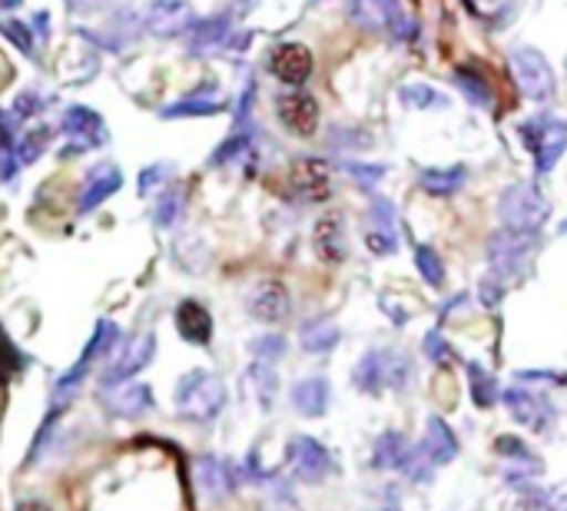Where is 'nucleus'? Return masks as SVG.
I'll return each instance as SVG.
<instances>
[{
  "label": "nucleus",
  "mask_w": 567,
  "mask_h": 511,
  "mask_svg": "<svg viewBox=\"0 0 567 511\" xmlns=\"http://www.w3.org/2000/svg\"><path fill=\"white\" fill-rule=\"evenodd\" d=\"M143 489V452L120 459L93 486V511H186L179 469L166 472L150 492Z\"/></svg>",
  "instance_id": "1"
},
{
  "label": "nucleus",
  "mask_w": 567,
  "mask_h": 511,
  "mask_svg": "<svg viewBox=\"0 0 567 511\" xmlns=\"http://www.w3.org/2000/svg\"><path fill=\"white\" fill-rule=\"evenodd\" d=\"M412 356L402 349H369L355 369H352V386L365 396H382V392H402L412 382Z\"/></svg>",
  "instance_id": "2"
},
{
  "label": "nucleus",
  "mask_w": 567,
  "mask_h": 511,
  "mask_svg": "<svg viewBox=\"0 0 567 511\" xmlns=\"http://www.w3.org/2000/svg\"><path fill=\"white\" fill-rule=\"evenodd\" d=\"M548 216H551V203H548V196L535 183H512V186H505V193L498 200V219H502L505 229L542 233Z\"/></svg>",
  "instance_id": "3"
},
{
  "label": "nucleus",
  "mask_w": 567,
  "mask_h": 511,
  "mask_svg": "<svg viewBox=\"0 0 567 511\" xmlns=\"http://www.w3.org/2000/svg\"><path fill=\"white\" fill-rule=\"evenodd\" d=\"M226 406V389L219 382V376L206 372V369H193L179 379L176 386V409L183 419L193 422H209L223 412Z\"/></svg>",
  "instance_id": "4"
},
{
  "label": "nucleus",
  "mask_w": 567,
  "mask_h": 511,
  "mask_svg": "<svg viewBox=\"0 0 567 511\" xmlns=\"http://www.w3.org/2000/svg\"><path fill=\"white\" fill-rule=\"evenodd\" d=\"M538 249V233H515V229H495L488 246H485V259L492 266V276H498L502 283L508 279H518L532 256Z\"/></svg>",
  "instance_id": "5"
},
{
  "label": "nucleus",
  "mask_w": 567,
  "mask_h": 511,
  "mask_svg": "<svg viewBox=\"0 0 567 511\" xmlns=\"http://www.w3.org/2000/svg\"><path fill=\"white\" fill-rule=\"evenodd\" d=\"M508 70H512V80H515V86L522 90L525 100L548 103L555 96V90H558V80H555V70H551L548 57L542 50H535V47L512 50Z\"/></svg>",
  "instance_id": "6"
},
{
  "label": "nucleus",
  "mask_w": 567,
  "mask_h": 511,
  "mask_svg": "<svg viewBox=\"0 0 567 511\" xmlns=\"http://www.w3.org/2000/svg\"><path fill=\"white\" fill-rule=\"evenodd\" d=\"M522 140L535 156V173L548 176L567 150V123L555 116H532L522 123Z\"/></svg>",
  "instance_id": "7"
},
{
  "label": "nucleus",
  "mask_w": 567,
  "mask_h": 511,
  "mask_svg": "<svg viewBox=\"0 0 567 511\" xmlns=\"http://www.w3.org/2000/svg\"><path fill=\"white\" fill-rule=\"evenodd\" d=\"M286 462H289L292 476L302 482H322L336 469L332 452L312 436H296L286 449Z\"/></svg>",
  "instance_id": "8"
},
{
  "label": "nucleus",
  "mask_w": 567,
  "mask_h": 511,
  "mask_svg": "<svg viewBox=\"0 0 567 511\" xmlns=\"http://www.w3.org/2000/svg\"><path fill=\"white\" fill-rule=\"evenodd\" d=\"M113 339H116V326H113V323H100V326H96V336H93V339H90V346L83 349L80 362H76L66 376H60V382L53 386V409H56V412L73 399V392L80 389V382H83L86 369L93 366V359H96L100 352H106V349L113 346Z\"/></svg>",
  "instance_id": "9"
},
{
  "label": "nucleus",
  "mask_w": 567,
  "mask_h": 511,
  "mask_svg": "<svg viewBox=\"0 0 567 511\" xmlns=\"http://www.w3.org/2000/svg\"><path fill=\"white\" fill-rule=\"evenodd\" d=\"M502 399H505V406H508V412H512V419H515L518 426L535 429V432H548V429H551V422H555V406H551L545 396H538V392H532V389H525V386H512V389L502 392Z\"/></svg>",
  "instance_id": "10"
},
{
  "label": "nucleus",
  "mask_w": 567,
  "mask_h": 511,
  "mask_svg": "<svg viewBox=\"0 0 567 511\" xmlns=\"http://www.w3.org/2000/svg\"><path fill=\"white\" fill-rule=\"evenodd\" d=\"M276 113H279V123L296 136H312L319 130V103L306 90L279 93L276 96Z\"/></svg>",
  "instance_id": "11"
},
{
  "label": "nucleus",
  "mask_w": 567,
  "mask_h": 511,
  "mask_svg": "<svg viewBox=\"0 0 567 511\" xmlns=\"http://www.w3.org/2000/svg\"><path fill=\"white\" fill-rule=\"evenodd\" d=\"M415 452H419V459L429 469H442V466L455 462V456H458V436L452 432V426L442 416H432L425 422V439H422V446Z\"/></svg>",
  "instance_id": "12"
},
{
  "label": "nucleus",
  "mask_w": 567,
  "mask_h": 511,
  "mask_svg": "<svg viewBox=\"0 0 567 511\" xmlns=\"http://www.w3.org/2000/svg\"><path fill=\"white\" fill-rule=\"evenodd\" d=\"M289 180H292L296 196L306 200V203H322L332 193V170H329L326 160H312V156L309 160H296Z\"/></svg>",
  "instance_id": "13"
},
{
  "label": "nucleus",
  "mask_w": 567,
  "mask_h": 511,
  "mask_svg": "<svg viewBox=\"0 0 567 511\" xmlns=\"http://www.w3.org/2000/svg\"><path fill=\"white\" fill-rule=\"evenodd\" d=\"M269 70L272 76H279L289 86H299L312 76V53L306 43H279L269 57Z\"/></svg>",
  "instance_id": "14"
},
{
  "label": "nucleus",
  "mask_w": 567,
  "mask_h": 511,
  "mask_svg": "<svg viewBox=\"0 0 567 511\" xmlns=\"http://www.w3.org/2000/svg\"><path fill=\"white\" fill-rule=\"evenodd\" d=\"M249 313H252L259 323H286L289 313H292V299H289V293H286L282 283L266 279V283H259V286L249 293Z\"/></svg>",
  "instance_id": "15"
},
{
  "label": "nucleus",
  "mask_w": 567,
  "mask_h": 511,
  "mask_svg": "<svg viewBox=\"0 0 567 511\" xmlns=\"http://www.w3.org/2000/svg\"><path fill=\"white\" fill-rule=\"evenodd\" d=\"M153 352H156V339H153L150 333H143V336L130 339V343H126V349L116 356V362L106 369V386H116V382H123V379L136 376L143 366H150Z\"/></svg>",
  "instance_id": "16"
},
{
  "label": "nucleus",
  "mask_w": 567,
  "mask_h": 511,
  "mask_svg": "<svg viewBox=\"0 0 567 511\" xmlns=\"http://www.w3.org/2000/svg\"><path fill=\"white\" fill-rule=\"evenodd\" d=\"M189 23H193V10H189V3H179V0H156L146 10V27L156 37H176Z\"/></svg>",
  "instance_id": "17"
},
{
  "label": "nucleus",
  "mask_w": 567,
  "mask_h": 511,
  "mask_svg": "<svg viewBox=\"0 0 567 511\" xmlns=\"http://www.w3.org/2000/svg\"><path fill=\"white\" fill-rule=\"evenodd\" d=\"M292 409L306 419H322L326 409H329V399H332V386L322 379V376H312V379H299L292 386Z\"/></svg>",
  "instance_id": "18"
},
{
  "label": "nucleus",
  "mask_w": 567,
  "mask_h": 511,
  "mask_svg": "<svg viewBox=\"0 0 567 511\" xmlns=\"http://www.w3.org/2000/svg\"><path fill=\"white\" fill-rule=\"evenodd\" d=\"M312 243H316V253H319L326 263H342V259H346V253H349L342 216H339V213H329V216H322V219L316 223Z\"/></svg>",
  "instance_id": "19"
},
{
  "label": "nucleus",
  "mask_w": 567,
  "mask_h": 511,
  "mask_svg": "<svg viewBox=\"0 0 567 511\" xmlns=\"http://www.w3.org/2000/svg\"><path fill=\"white\" fill-rule=\"evenodd\" d=\"M176 329L186 343H196V346H206L213 339V316L206 313L203 303L196 299H186L179 303L176 309Z\"/></svg>",
  "instance_id": "20"
},
{
  "label": "nucleus",
  "mask_w": 567,
  "mask_h": 511,
  "mask_svg": "<svg viewBox=\"0 0 567 511\" xmlns=\"http://www.w3.org/2000/svg\"><path fill=\"white\" fill-rule=\"evenodd\" d=\"M199 486L213 495V499H229L239 489V476L226 459H199L196 466Z\"/></svg>",
  "instance_id": "21"
},
{
  "label": "nucleus",
  "mask_w": 567,
  "mask_h": 511,
  "mask_svg": "<svg viewBox=\"0 0 567 511\" xmlns=\"http://www.w3.org/2000/svg\"><path fill=\"white\" fill-rule=\"evenodd\" d=\"M339 343H342V329L332 319H309L299 329V346L309 356H329Z\"/></svg>",
  "instance_id": "22"
},
{
  "label": "nucleus",
  "mask_w": 567,
  "mask_h": 511,
  "mask_svg": "<svg viewBox=\"0 0 567 511\" xmlns=\"http://www.w3.org/2000/svg\"><path fill=\"white\" fill-rule=\"evenodd\" d=\"M106 406H110L113 416L136 419L153 406V392L146 386H140V382H130V386H120V389L106 392Z\"/></svg>",
  "instance_id": "23"
},
{
  "label": "nucleus",
  "mask_w": 567,
  "mask_h": 511,
  "mask_svg": "<svg viewBox=\"0 0 567 511\" xmlns=\"http://www.w3.org/2000/svg\"><path fill=\"white\" fill-rule=\"evenodd\" d=\"M468 183V170L458 163V166H432V170H422V190L429 196H455L462 186Z\"/></svg>",
  "instance_id": "24"
},
{
  "label": "nucleus",
  "mask_w": 567,
  "mask_h": 511,
  "mask_svg": "<svg viewBox=\"0 0 567 511\" xmlns=\"http://www.w3.org/2000/svg\"><path fill=\"white\" fill-rule=\"evenodd\" d=\"M63 126H66V133L76 140V146H80V150H90V146H96V143H103V140H106V130H103L100 116H96V113H90V110H83V106L70 110V113H66V120H63Z\"/></svg>",
  "instance_id": "25"
},
{
  "label": "nucleus",
  "mask_w": 567,
  "mask_h": 511,
  "mask_svg": "<svg viewBox=\"0 0 567 511\" xmlns=\"http://www.w3.org/2000/svg\"><path fill=\"white\" fill-rule=\"evenodd\" d=\"M409 439L402 436V432H395V429H389V432H382L379 439H375V446H372V466L375 469H405V462H409Z\"/></svg>",
  "instance_id": "26"
},
{
  "label": "nucleus",
  "mask_w": 567,
  "mask_h": 511,
  "mask_svg": "<svg viewBox=\"0 0 567 511\" xmlns=\"http://www.w3.org/2000/svg\"><path fill=\"white\" fill-rule=\"evenodd\" d=\"M465 369H468V389H472L475 406H478V409H492V406L502 399V386H498V379H495L488 369H482L478 362H468Z\"/></svg>",
  "instance_id": "27"
},
{
  "label": "nucleus",
  "mask_w": 567,
  "mask_h": 511,
  "mask_svg": "<svg viewBox=\"0 0 567 511\" xmlns=\"http://www.w3.org/2000/svg\"><path fill=\"white\" fill-rule=\"evenodd\" d=\"M399 100L405 106H412V110H445L452 103L442 90H435L429 83H402L399 86Z\"/></svg>",
  "instance_id": "28"
},
{
  "label": "nucleus",
  "mask_w": 567,
  "mask_h": 511,
  "mask_svg": "<svg viewBox=\"0 0 567 511\" xmlns=\"http://www.w3.org/2000/svg\"><path fill=\"white\" fill-rule=\"evenodd\" d=\"M229 30H233V23H229V17H209V20H199V23H193V33H189V43H193V50H206V47H219V43H226L229 40Z\"/></svg>",
  "instance_id": "29"
},
{
  "label": "nucleus",
  "mask_w": 567,
  "mask_h": 511,
  "mask_svg": "<svg viewBox=\"0 0 567 511\" xmlns=\"http://www.w3.org/2000/svg\"><path fill=\"white\" fill-rule=\"evenodd\" d=\"M392 7H395V0H352V3H349V13H352V20H355L359 27L379 30V27H385Z\"/></svg>",
  "instance_id": "30"
},
{
  "label": "nucleus",
  "mask_w": 567,
  "mask_h": 511,
  "mask_svg": "<svg viewBox=\"0 0 567 511\" xmlns=\"http://www.w3.org/2000/svg\"><path fill=\"white\" fill-rule=\"evenodd\" d=\"M455 83H458L462 96H468L475 106H492V103H495V93H492L488 80L478 76L472 67H458V70H455Z\"/></svg>",
  "instance_id": "31"
},
{
  "label": "nucleus",
  "mask_w": 567,
  "mask_h": 511,
  "mask_svg": "<svg viewBox=\"0 0 567 511\" xmlns=\"http://www.w3.org/2000/svg\"><path fill=\"white\" fill-rule=\"evenodd\" d=\"M415 266H419V273H422V279L429 286H435V289L445 286V263H442L435 246H425V243L415 246Z\"/></svg>",
  "instance_id": "32"
},
{
  "label": "nucleus",
  "mask_w": 567,
  "mask_h": 511,
  "mask_svg": "<svg viewBox=\"0 0 567 511\" xmlns=\"http://www.w3.org/2000/svg\"><path fill=\"white\" fill-rule=\"evenodd\" d=\"M249 379H252V386H256V396H259L262 409H269L272 399H276V389H279V379H276L272 366H269V362H256V366L249 369Z\"/></svg>",
  "instance_id": "33"
},
{
  "label": "nucleus",
  "mask_w": 567,
  "mask_h": 511,
  "mask_svg": "<svg viewBox=\"0 0 567 511\" xmlns=\"http://www.w3.org/2000/svg\"><path fill=\"white\" fill-rule=\"evenodd\" d=\"M223 110V100H209L206 93H193L189 100H183V103H176V106H169L166 110V116H193V113H199V116H209V113H219Z\"/></svg>",
  "instance_id": "34"
},
{
  "label": "nucleus",
  "mask_w": 567,
  "mask_h": 511,
  "mask_svg": "<svg viewBox=\"0 0 567 511\" xmlns=\"http://www.w3.org/2000/svg\"><path fill=\"white\" fill-rule=\"evenodd\" d=\"M385 30H389L399 43H405V40H412V37H415V17H409V13H405V7L395 0V7L389 10Z\"/></svg>",
  "instance_id": "35"
},
{
  "label": "nucleus",
  "mask_w": 567,
  "mask_h": 511,
  "mask_svg": "<svg viewBox=\"0 0 567 511\" xmlns=\"http://www.w3.org/2000/svg\"><path fill=\"white\" fill-rule=\"evenodd\" d=\"M100 176H103V173H96V176H93L90 190H86V193H83V200H80V209H93L100 200H106V196L120 186V176H116L113 170L106 173V180H100Z\"/></svg>",
  "instance_id": "36"
},
{
  "label": "nucleus",
  "mask_w": 567,
  "mask_h": 511,
  "mask_svg": "<svg viewBox=\"0 0 567 511\" xmlns=\"http://www.w3.org/2000/svg\"><path fill=\"white\" fill-rule=\"evenodd\" d=\"M422 349H425V356H429L435 366H449V362H455V349L445 343V336H442L439 329H432V333L425 336Z\"/></svg>",
  "instance_id": "37"
},
{
  "label": "nucleus",
  "mask_w": 567,
  "mask_h": 511,
  "mask_svg": "<svg viewBox=\"0 0 567 511\" xmlns=\"http://www.w3.org/2000/svg\"><path fill=\"white\" fill-rule=\"evenodd\" d=\"M252 352H256L259 362H276V359L286 356V339L276 336V333H272V336H262V339L252 343Z\"/></svg>",
  "instance_id": "38"
},
{
  "label": "nucleus",
  "mask_w": 567,
  "mask_h": 511,
  "mask_svg": "<svg viewBox=\"0 0 567 511\" xmlns=\"http://www.w3.org/2000/svg\"><path fill=\"white\" fill-rule=\"evenodd\" d=\"M369 226H372V229H389V233H395V209H392L389 200H372V206H369Z\"/></svg>",
  "instance_id": "39"
},
{
  "label": "nucleus",
  "mask_w": 567,
  "mask_h": 511,
  "mask_svg": "<svg viewBox=\"0 0 567 511\" xmlns=\"http://www.w3.org/2000/svg\"><path fill=\"white\" fill-rule=\"evenodd\" d=\"M365 246H369L375 256H392V253L399 249V236H395V233H389V229H372V226H369V233H365Z\"/></svg>",
  "instance_id": "40"
},
{
  "label": "nucleus",
  "mask_w": 567,
  "mask_h": 511,
  "mask_svg": "<svg viewBox=\"0 0 567 511\" xmlns=\"http://www.w3.org/2000/svg\"><path fill=\"white\" fill-rule=\"evenodd\" d=\"M349 173H352V180L355 183H362V186H375V183H382L385 180V166H379V163H349L346 166Z\"/></svg>",
  "instance_id": "41"
},
{
  "label": "nucleus",
  "mask_w": 567,
  "mask_h": 511,
  "mask_svg": "<svg viewBox=\"0 0 567 511\" xmlns=\"http://www.w3.org/2000/svg\"><path fill=\"white\" fill-rule=\"evenodd\" d=\"M179 209H183L179 193H166V196L156 203V223H159V226H173L176 216H179Z\"/></svg>",
  "instance_id": "42"
},
{
  "label": "nucleus",
  "mask_w": 567,
  "mask_h": 511,
  "mask_svg": "<svg viewBox=\"0 0 567 511\" xmlns=\"http://www.w3.org/2000/svg\"><path fill=\"white\" fill-rule=\"evenodd\" d=\"M23 362H20V356H17V349L10 346V339L0 333V382L7 379V376H13L17 369H20Z\"/></svg>",
  "instance_id": "43"
},
{
  "label": "nucleus",
  "mask_w": 567,
  "mask_h": 511,
  "mask_svg": "<svg viewBox=\"0 0 567 511\" xmlns=\"http://www.w3.org/2000/svg\"><path fill=\"white\" fill-rule=\"evenodd\" d=\"M502 296H505V283L498 279V276H485L482 279V289H478V299H482V306H498L502 303Z\"/></svg>",
  "instance_id": "44"
},
{
  "label": "nucleus",
  "mask_w": 567,
  "mask_h": 511,
  "mask_svg": "<svg viewBox=\"0 0 567 511\" xmlns=\"http://www.w3.org/2000/svg\"><path fill=\"white\" fill-rule=\"evenodd\" d=\"M3 33H7V37H10V40H13V43L23 50V53H33V40H30V30H27L23 23H17V20H7V23H3Z\"/></svg>",
  "instance_id": "45"
},
{
  "label": "nucleus",
  "mask_w": 567,
  "mask_h": 511,
  "mask_svg": "<svg viewBox=\"0 0 567 511\" xmlns=\"http://www.w3.org/2000/svg\"><path fill=\"white\" fill-rule=\"evenodd\" d=\"M96 3H103V0H66V7H70V10H76V13H83V10H93Z\"/></svg>",
  "instance_id": "46"
},
{
  "label": "nucleus",
  "mask_w": 567,
  "mask_h": 511,
  "mask_svg": "<svg viewBox=\"0 0 567 511\" xmlns=\"http://www.w3.org/2000/svg\"><path fill=\"white\" fill-rule=\"evenodd\" d=\"M20 511H47V509H40V505H23Z\"/></svg>",
  "instance_id": "47"
},
{
  "label": "nucleus",
  "mask_w": 567,
  "mask_h": 511,
  "mask_svg": "<svg viewBox=\"0 0 567 511\" xmlns=\"http://www.w3.org/2000/svg\"><path fill=\"white\" fill-rule=\"evenodd\" d=\"M3 143H7V136H3V126H0V150H3Z\"/></svg>",
  "instance_id": "48"
},
{
  "label": "nucleus",
  "mask_w": 567,
  "mask_h": 511,
  "mask_svg": "<svg viewBox=\"0 0 567 511\" xmlns=\"http://www.w3.org/2000/svg\"><path fill=\"white\" fill-rule=\"evenodd\" d=\"M3 7H13V3H20V0H0Z\"/></svg>",
  "instance_id": "49"
}]
</instances>
